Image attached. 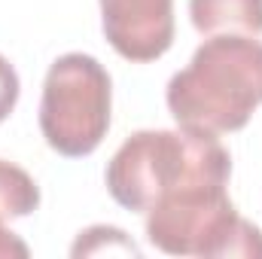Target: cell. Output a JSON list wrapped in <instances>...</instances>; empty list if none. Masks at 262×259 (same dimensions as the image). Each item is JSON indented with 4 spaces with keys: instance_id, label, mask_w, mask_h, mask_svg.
Listing matches in <instances>:
<instances>
[{
    "instance_id": "cell-10",
    "label": "cell",
    "mask_w": 262,
    "mask_h": 259,
    "mask_svg": "<svg viewBox=\"0 0 262 259\" xmlns=\"http://www.w3.org/2000/svg\"><path fill=\"white\" fill-rule=\"evenodd\" d=\"M28 253H31L28 244H25L12 229H6V220H0V259H12V256L25 259Z\"/></svg>"
},
{
    "instance_id": "cell-2",
    "label": "cell",
    "mask_w": 262,
    "mask_h": 259,
    "mask_svg": "<svg viewBox=\"0 0 262 259\" xmlns=\"http://www.w3.org/2000/svg\"><path fill=\"white\" fill-rule=\"evenodd\" d=\"M232 168L189 177L146 210V238L168 256H262V232L229 198Z\"/></svg>"
},
{
    "instance_id": "cell-7",
    "label": "cell",
    "mask_w": 262,
    "mask_h": 259,
    "mask_svg": "<svg viewBox=\"0 0 262 259\" xmlns=\"http://www.w3.org/2000/svg\"><path fill=\"white\" fill-rule=\"evenodd\" d=\"M40 207V186L34 183V177L0 159V220H18V217H31Z\"/></svg>"
},
{
    "instance_id": "cell-1",
    "label": "cell",
    "mask_w": 262,
    "mask_h": 259,
    "mask_svg": "<svg viewBox=\"0 0 262 259\" xmlns=\"http://www.w3.org/2000/svg\"><path fill=\"white\" fill-rule=\"evenodd\" d=\"M165 101L183 128L210 134L241 131L262 104L259 37H207L192 61L171 76Z\"/></svg>"
},
{
    "instance_id": "cell-4",
    "label": "cell",
    "mask_w": 262,
    "mask_h": 259,
    "mask_svg": "<svg viewBox=\"0 0 262 259\" xmlns=\"http://www.w3.org/2000/svg\"><path fill=\"white\" fill-rule=\"evenodd\" d=\"M113 85L104 64L82 52H67L49 67L40 101V131L67 159L92 156L110 131Z\"/></svg>"
},
{
    "instance_id": "cell-3",
    "label": "cell",
    "mask_w": 262,
    "mask_h": 259,
    "mask_svg": "<svg viewBox=\"0 0 262 259\" xmlns=\"http://www.w3.org/2000/svg\"><path fill=\"white\" fill-rule=\"evenodd\" d=\"M213 168H232V156L216 134L183 125L177 131L143 128L113 153L107 189L119 207L146 213L162 195Z\"/></svg>"
},
{
    "instance_id": "cell-6",
    "label": "cell",
    "mask_w": 262,
    "mask_h": 259,
    "mask_svg": "<svg viewBox=\"0 0 262 259\" xmlns=\"http://www.w3.org/2000/svg\"><path fill=\"white\" fill-rule=\"evenodd\" d=\"M189 18L201 37H262V0H189Z\"/></svg>"
},
{
    "instance_id": "cell-8",
    "label": "cell",
    "mask_w": 262,
    "mask_h": 259,
    "mask_svg": "<svg viewBox=\"0 0 262 259\" xmlns=\"http://www.w3.org/2000/svg\"><path fill=\"white\" fill-rule=\"evenodd\" d=\"M70 253L73 256H104V253L140 256V247L116 226H92V229L79 232V238H76Z\"/></svg>"
},
{
    "instance_id": "cell-9",
    "label": "cell",
    "mask_w": 262,
    "mask_h": 259,
    "mask_svg": "<svg viewBox=\"0 0 262 259\" xmlns=\"http://www.w3.org/2000/svg\"><path fill=\"white\" fill-rule=\"evenodd\" d=\"M18 92H21V85H18V73H15V67L0 55V122H6L9 113L15 110V104H18Z\"/></svg>"
},
{
    "instance_id": "cell-5",
    "label": "cell",
    "mask_w": 262,
    "mask_h": 259,
    "mask_svg": "<svg viewBox=\"0 0 262 259\" xmlns=\"http://www.w3.org/2000/svg\"><path fill=\"white\" fill-rule=\"evenodd\" d=\"M101 28L125 61H156L174 43V0H101Z\"/></svg>"
}]
</instances>
